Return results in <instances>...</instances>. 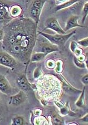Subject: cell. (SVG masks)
<instances>
[{
	"label": "cell",
	"instance_id": "1",
	"mask_svg": "<svg viewBox=\"0 0 88 125\" xmlns=\"http://www.w3.org/2000/svg\"><path fill=\"white\" fill-rule=\"evenodd\" d=\"M37 27L31 18L20 17L3 27L2 49L22 63H29L37 41Z\"/></svg>",
	"mask_w": 88,
	"mask_h": 125
},
{
	"label": "cell",
	"instance_id": "2",
	"mask_svg": "<svg viewBox=\"0 0 88 125\" xmlns=\"http://www.w3.org/2000/svg\"><path fill=\"white\" fill-rule=\"evenodd\" d=\"M39 96L43 100H58L62 93V84L58 78L52 74L42 75L36 82Z\"/></svg>",
	"mask_w": 88,
	"mask_h": 125
},
{
	"label": "cell",
	"instance_id": "3",
	"mask_svg": "<svg viewBox=\"0 0 88 125\" xmlns=\"http://www.w3.org/2000/svg\"><path fill=\"white\" fill-rule=\"evenodd\" d=\"M76 30H75L68 34H54V35L45 33L44 32H39L38 33L43 36L46 39H47L50 42V43L53 44H55L56 45L62 46L64 45L66 43V42L67 41L73 34H76Z\"/></svg>",
	"mask_w": 88,
	"mask_h": 125
},
{
	"label": "cell",
	"instance_id": "4",
	"mask_svg": "<svg viewBox=\"0 0 88 125\" xmlns=\"http://www.w3.org/2000/svg\"><path fill=\"white\" fill-rule=\"evenodd\" d=\"M45 2L46 1H44V0H36V1H34L32 4L30 13L32 18L34 19V21L36 22L37 25H38L42 10Z\"/></svg>",
	"mask_w": 88,
	"mask_h": 125
},
{
	"label": "cell",
	"instance_id": "5",
	"mask_svg": "<svg viewBox=\"0 0 88 125\" xmlns=\"http://www.w3.org/2000/svg\"><path fill=\"white\" fill-rule=\"evenodd\" d=\"M0 64L11 69H14L17 64L16 60L6 52H0Z\"/></svg>",
	"mask_w": 88,
	"mask_h": 125
},
{
	"label": "cell",
	"instance_id": "6",
	"mask_svg": "<svg viewBox=\"0 0 88 125\" xmlns=\"http://www.w3.org/2000/svg\"><path fill=\"white\" fill-rule=\"evenodd\" d=\"M45 30L51 29L57 32L59 34H66V32L61 28L56 18L50 17L48 18L45 22Z\"/></svg>",
	"mask_w": 88,
	"mask_h": 125
},
{
	"label": "cell",
	"instance_id": "7",
	"mask_svg": "<svg viewBox=\"0 0 88 125\" xmlns=\"http://www.w3.org/2000/svg\"><path fill=\"white\" fill-rule=\"evenodd\" d=\"M27 99V95L25 93L24 91L21 90L18 94L10 96V101H9V105H12L14 106H18L22 104Z\"/></svg>",
	"mask_w": 88,
	"mask_h": 125
},
{
	"label": "cell",
	"instance_id": "8",
	"mask_svg": "<svg viewBox=\"0 0 88 125\" xmlns=\"http://www.w3.org/2000/svg\"><path fill=\"white\" fill-rule=\"evenodd\" d=\"M0 91L7 96H11L14 92L13 87L5 76L2 74H0Z\"/></svg>",
	"mask_w": 88,
	"mask_h": 125
},
{
	"label": "cell",
	"instance_id": "9",
	"mask_svg": "<svg viewBox=\"0 0 88 125\" xmlns=\"http://www.w3.org/2000/svg\"><path fill=\"white\" fill-rule=\"evenodd\" d=\"M59 47L57 45L53 44L50 43H42L40 45V48L37 50L38 52H42L48 55L49 53H52L55 52H58Z\"/></svg>",
	"mask_w": 88,
	"mask_h": 125
},
{
	"label": "cell",
	"instance_id": "10",
	"mask_svg": "<svg viewBox=\"0 0 88 125\" xmlns=\"http://www.w3.org/2000/svg\"><path fill=\"white\" fill-rule=\"evenodd\" d=\"M17 83L19 87L23 91H28L31 90V85L30 84L26 76L21 74L18 76L17 79Z\"/></svg>",
	"mask_w": 88,
	"mask_h": 125
},
{
	"label": "cell",
	"instance_id": "11",
	"mask_svg": "<svg viewBox=\"0 0 88 125\" xmlns=\"http://www.w3.org/2000/svg\"><path fill=\"white\" fill-rule=\"evenodd\" d=\"M79 19V17L77 15H72L69 18L67 21L65 28L64 30V31L67 32L75 27H85L84 25H81L78 24V20Z\"/></svg>",
	"mask_w": 88,
	"mask_h": 125
},
{
	"label": "cell",
	"instance_id": "12",
	"mask_svg": "<svg viewBox=\"0 0 88 125\" xmlns=\"http://www.w3.org/2000/svg\"><path fill=\"white\" fill-rule=\"evenodd\" d=\"M22 13V7L19 5H17V4L11 6L10 9V11H9L10 15L14 19L20 17Z\"/></svg>",
	"mask_w": 88,
	"mask_h": 125
},
{
	"label": "cell",
	"instance_id": "13",
	"mask_svg": "<svg viewBox=\"0 0 88 125\" xmlns=\"http://www.w3.org/2000/svg\"><path fill=\"white\" fill-rule=\"evenodd\" d=\"M78 1H77V0H69V1H65L62 3L57 5L56 7L54 8V10L55 11H57L61 10H63V9L68 8Z\"/></svg>",
	"mask_w": 88,
	"mask_h": 125
},
{
	"label": "cell",
	"instance_id": "14",
	"mask_svg": "<svg viewBox=\"0 0 88 125\" xmlns=\"http://www.w3.org/2000/svg\"><path fill=\"white\" fill-rule=\"evenodd\" d=\"M85 87L83 88V90L81 93L80 96L79 97L77 101L76 102V105L78 108H83L85 106Z\"/></svg>",
	"mask_w": 88,
	"mask_h": 125
},
{
	"label": "cell",
	"instance_id": "15",
	"mask_svg": "<svg viewBox=\"0 0 88 125\" xmlns=\"http://www.w3.org/2000/svg\"><path fill=\"white\" fill-rule=\"evenodd\" d=\"M47 54L42 52H35L34 54H32L31 55V59H30V61L31 62H34L40 61L41 60H43L45 56H47Z\"/></svg>",
	"mask_w": 88,
	"mask_h": 125
},
{
	"label": "cell",
	"instance_id": "16",
	"mask_svg": "<svg viewBox=\"0 0 88 125\" xmlns=\"http://www.w3.org/2000/svg\"><path fill=\"white\" fill-rule=\"evenodd\" d=\"M10 10L7 6H6L0 3V21L4 20L7 17Z\"/></svg>",
	"mask_w": 88,
	"mask_h": 125
},
{
	"label": "cell",
	"instance_id": "17",
	"mask_svg": "<svg viewBox=\"0 0 88 125\" xmlns=\"http://www.w3.org/2000/svg\"><path fill=\"white\" fill-rule=\"evenodd\" d=\"M33 124L34 125H49V121L46 118L42 115L37 116L34 119Z\"/></svg>",
	"mask_w": 88,
	"mask_h": 125
},
{
	"label": "cell",
	"instance_id": "18",
	"mask_svg": "<svg viewBox=\"0 0 88 125\" xmlns=\"http://www.w3.org/2000/svg\"><path fill=\"white\" fill-rule=\"evenodd\" d=\"M24 124V120L21 116H17L12 119V122L11 125H22Z\"/></svg>",
	"mask_w": 88,
	"mask_h": 125
},
{
	"label": "cell",
	"instance_id": "19",
	"mask_svg": "<svg viewBox=\"0 0 88 125\" xmlns=\"http://www.w3.org/2000/svg\"><path fill=\"white\" fill-rule=\"evenodd\" d=\"M55 71L57 73H60L62 71V61L61 60H59L55 62Z\"/></svg>",
	"mask_w": 88,
	"mask_h": 125
},
{
	"label": "cell",
	"instance_id": "20",
	"mask_svg": "<svg viewBox=\"0 0 88 125\" xmlns=\"http://www.w3.org/2000/svg\"><path fill=\"white\" fill-rule=\"evenodd\" d=\"M73 61L74 63H75V65L78 68H87L86 65L84 63V62H81L79 61L78 59L76 57H75L73 59Z\"/></svg>",
	"mask_w": 88,
	"mask_h": 125
},
{
	"label": "cell",
	"instance_id": "21",
	"mask_svg": "<svg viewBox=\"0 0 88 125\" xmlns=\"http://www.w3.org/2000/svg\"><path fill=\"white\" fill-rule=\"evenodd\" d=\"M83 17L82 20V24H84L85 20V19H86V18L87 17V15L88 14V2H86L85 4H84V8H83Z\"/></svg>",
	"mask_w": 88,
	"mask_h": 125
},
{
	"label": "cell",
	"instance_id": "22",
	"mask_svg": "<svg viewBox=\"0 0 88 125\" xmlns=\"http://www.w3.org/2000/svg\"><path fill=\"white\" fill-rule=\"evenodd\" d=\"M70 112V109H69V106L68 103H67L65 106H64L63 107L60 108V113L63 115H66L68 114Z\"/></svg>",
	"mask_w": 88,
	"mask_h": 125
},
{
	"label": "cell",
	"instance_id": "23",
	"mask_svg": "<svg viewBox=\"0 0 88 125\" xmlns=\"http://www.w3.org/2000/svg\"><path fill=\"white\" fill-rule=\"evenodd\" d=\"M78 44H79L80 45L84 47L85 48L88 47V38L86 37L84 39H81L80 41H78L77 42Z\"/></svg>",
	"mask_w": 88,
	"mask_h": 125
},
{
	"label": "cell",
	"instance_id": "24",
	"mask_svg": "<svg viewBox=\"0 0 88 125\" xmlns=\"http://www.w3.org/2000/svg\"><path fill=\"white\" fill-rule=\"evenodd\" d=\"M42 75V73L41 69L39 68H37L35 70H34L33 72L34 78L35 79H38L40 78Z\"/></svg>",
	"mask_w": 88,
	"mask_h": 125
},
{
	"label": "cell",
	"instance_id": "25",
	"mask_svg": "<svg viewBox=\"0 0 88 125\" xmlns=\"http://www.w3.org/2000/svg\"><path fill=\"white\" fill-rule=\"evenodd\" d=\"M46 66L47 67V68L49 69H53L55 68V62L52 59H50L49 60H48L46 62Z\"/></svg>",
	"mask_w": 88,
	"mask_h": 125
},
{
	"label": "cell",
	"instance_id": "26",
	"mask_svg": "<svg viewBox=\"0 0 88 125\" xmlns=\"http://www.w3.org/2000/svg\"><path fill=\"white\" fill-rule=\"evenodd\" d=\"M78 48V44L75 41H72L70 43V50L72 52L74 53L76 49Z\"/></svg>",
	"mask_w": 88,
	"mask_h": 125
},
{
	"label": "cell",
	"instance_id": "27",
	"mask_svg": "<svg viewBox=\"0 0 88 125\" xmlns=\"http://www.w3.org/2000/svg\"><path fill=\"white\" fill-rule=\"evenodd\" d=\"M83 52V50L81 48H77L76 49V50L75 51V52H74V53L75 54L76 57H78L79 56H80V55H82Z\"/></svg>",
	"mask_w": 88,
	"mask_h": 125
},
{
	"label": "cell",
	"instance_id": "28",
	"mask_svg": "<svg viewBox=\"0 0 88 125\" xmlns=\"http://www.w3.org/2000/svg\"><path fill=\"white\" fill-rule=\"evenodd\" d=\"M81 81L84 85H87L88 84V75L86 74L83 76L81 79Z\"/></svg>",
	"mask_w": 88,
	"mask_h": 125
},
{
	"label": "cell",
	"instance_id": "29",
	"mask_svg": "<svg viewBox=\"0 0 88 125\" xmlns=\"http://www.w3.org/2000/svg\"><path fill=\"white\" fill-rule=\"evenodd\" d=\"M42 111L40 109H36V110L33 111L34 114L36 116H39L42 114Z\"/></svg>",
	"mask_w": 88,
	"mask_h": 125
},
{
	"label": "cell",
	"instance_id": "30",
	"mask_svg": "<svg viewBox=\"0 0 88 125\" xmlns=\"http://www.w3.org/2000/svg\"><path fill=\"white\" fill-rule=\"evenodd\" d=\"M78 59V60L79 61H80L81 62H84L85 59H86V57H85V55H84L83 54L80 55V56H79L78 57H76Z\"/></svg>",
	"mask_w": 88,
	"mask_h": 125
},
{
	"label": "cell",
	"instance_id": "31",
	"mask_svg": "<svg viewBox=\"0 0 88 125\" xmlns=\"http://www.w3.org/2000/svg\"><path fill=\"white\" fill-rule=\"evenodd\" d=\"M54 103H55V105H56L57 106H58V107L60 108H62L64 106V105L63 104H62L61 102L59 101L58 100H57H57L56 101H55Z\"/></svg>",
	"mask_w": 88,
	"mask_h": 125
},
{
	"label": "cell",
	"instance_id": "32",
	"mask_svg": "<svg viewBox=\"0 0 88 125\" xmlns=\"http://www.w3.org/2000/svg\"><path fill=\"white\" fill-rule=\"evenodd\" d=\"M88 114H85L84 115V116H83L82 118H81L80 119V120L81 121L83 122H88Z\"/></svg>",
	"mask_w": 88,
	"mask_h": 125
},
{
	"label": "cell",
	"instance_id": "33",
	"mask_svg": "<svg viewBox=\"0 0 88 125\" xmlns=\"http://www.w3.org/2000/svg\"><path fill=\"white\" fill-rule=\"evenodd\" d=\"M4 33L3 30H0V42L3 40Z\"/></svg>",
	"mask_w": 88,
	"mask_h": 125
},
{
	"label": "cell",
	"instance_id": "34",
	"mask_svg": "<svg viewBox=\"0 0 88 125\" xmlns=\"http://www.w3.org/2000/svg\"><path fill=\"white\" fill-rule=\"evenodd\" d=\"M2 113V107H1V99H0V115Z\"/></svg>",
	"mask_w": 88,
	"mask_h": 125
},
{
	"label": "cell",
	"instance_id": "35",
	"mask_svg": "<svg viewBox=\"0 0 88 125\" xmlns=\"http://www.w3.org/2000/svg\"><path fill=\"white\" fill-rule=\"evenodd\" d=\"M68 125H78V124H77L76 123H70Z\"/></svg>",
	"mask_w": 88,
	"mask_h": 125
}]
</instances>
